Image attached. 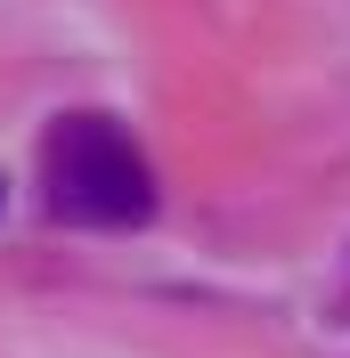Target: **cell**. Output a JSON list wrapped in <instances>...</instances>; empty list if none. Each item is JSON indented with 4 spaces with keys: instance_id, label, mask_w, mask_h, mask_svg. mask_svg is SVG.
<instances>
[{
    "instance_id": "obj_1",
    "label": "cell",
    "mask_w": 350,
    "mask_h": 358,
    "mask_svg": "<svg viewBox=\"0 0 350 358\" xmlns=\"http://www.w3.org/2000/svg\"><path fill=\"white\" fill-rule=\"evenodd\" d=\"M49 212L74 228H139L155 212V171L114 114H66L41 138Z\"/></svg>"
},
{
    "instance_id": "obj_2",
    "label": "cell",
    "mask_w": 350,
    "mask_h": 358,
    "mask_svg": "<svg viewBox=\"0 0 350 358\" xmlns=\"http://www.w3.org/2000/svg\"><path fill=\"white\" fill-rule=\"evenodd\" d=\"M0 212H8V179H0Z\"/></svg>"
}]
</instances>
